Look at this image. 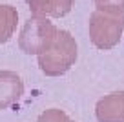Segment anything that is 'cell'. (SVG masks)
Wrapping results in <instances>:
<instances>
[{
	"instance_id": "obj_5",
	"label": "cell",
	"mask_w": 124,
	"mask_h": 122,
	"mask_svg": "<svg viewBox=\"0 0 124 122\" xmlns=\"http://www.w3.org/2000/svg\"><path fill=\"white\" fill-rule=\"evenodd\" d=\"M31 13L35 16H64L71 11L73 0H27Z\"/></svg>"
},
{
	"instance_id": "obj_2",
	"label": "cell",
	"mask_w": 124,
	"mask_h": 122,
	"mask_svg": "<svg viewBox=\"0 0 124 122\" xmlns=\"http://www.w3.org/2000/svg\"><path fill=\"white\" fill-rule=\"evenodd\" d=\"M57 31L58 29H55V26L49 20H46L44 16L33 15L20 29L18 47L26 55H37L39 57L40 53H44L53 44Z\"/></svg>"
},
{
	"instance_id": "obj_3",
	"label": "cell",
	"mask_w": 124,
	"mask_h": 122,
	"mask_svg": "<svg viewBox=\"0 0 124 122\" xmlns=\"http://www.w3.org/2000/svg\"><path fill=\"white\" fill-rule=\"evenodd\" d=\"M124 26V18H117L109 11H97L91 15L89 33H91L93 44L101 49L111 47L119 40L120 29Z\"/></svg>"
},
{
	"instance_id": "obj_7",
	"label": "cell",
	"mask_w": 124,
	"mask_h": 122,
	"mask_svg": "<svg viewBox=\"0 0 124 122\" xmlns=\"http://www.w3.org/2000/svg\"><path fill=\"white\" fill-rule=\"evenodd\" d=\"M37 122H71L60 109H46Z\"/></svg>"
},
{
	"instance_id": "obj_1",
	"label": "cell",
	"mask_w": 124,
	"mask_h": 122,
	"mask_svg": "<svg viewBox=\"0 0 124 122\" xmlns=\"http://www.w3.org/2000/svg\"><path fill=\"white\" fill-rule=\"evenodd\" d=\"M77 58V44L68 31H57L53 44L39 55V66L46 75L57 76L66 73Z\"/></svg>"
},
{
	"instance_id": "obj_4",
	"label": "cell",
	"mask_w": 124,
	"mask_h": 122,
	"mask_svg": "<svg viewBox=\"0 0 124 122\" xmlns=\"http://www.w3.org/2000/svg\"><path fill=\"white\" fill-rule=\"evenodd\" d=\"M24 95V82L15 71H0V109L13 106Z\"/></svg>"
},
{
	"instance_id": "obj_6",
	"label": "cell",
	"mask_w": 124,
	"mask_h": 122,
	"mask_svg": "<svg viewBox=\"0 0 124 122\" xmlns=\"http://www.w3.org/2000/svg\"><path fill=\"white\" fill-rule=\"evenodd\" d=\"M18 26V11L11 4H0V44H6Z\"/></svg>"
}]
</instances>
